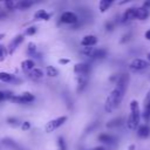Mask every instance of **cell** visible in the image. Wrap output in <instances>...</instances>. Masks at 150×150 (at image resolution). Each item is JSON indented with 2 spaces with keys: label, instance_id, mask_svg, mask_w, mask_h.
<instances>
[{
  "label": "cell",
  "instance_id": "cell-31",
  "mask_svg": "<svg viewBox=\"0 0 150 150\" xmlns=\"http://www.w3.org/2000/svg\"><path fill=\"white\" fill-rule=\"evenodd\" d=\"M104 28H105L107 32H111V30H114V28H115V23H114L112 21H108V22H105Z\"/></svg>",
  "mask_w": 150,
  "mask_h": 150
},
{
  "label": "cell",
  "instance_id": "cell-2",
  "mask_svg": "<svg viewBox=\"0 0 150 150\" xmlns=\"http://www.w3.org/2000/svg\"><path fill=\"white\" fill-rule=\"evenodd\" d=\"M142 114L139 110V105L138 102L136 100H132L130 102V115L127 120V127L130 130H136V128H138L139 125V121H141Z\"/></svg>",
  "mask_w": 150,
  "mask_h": 150
},
{
  "label": "cell",
  "instance_id": "cell-19",
  "mask_svg": "<svg viewBox=\"0 0 150 150\" xmlns=\"http://www.w3.org/2000/svg\"><path fill=\"white\" fill-rule=\"evenodd\" d=\"M49 18H50V14L47 13L46 11H43V9H39L38 12L34 13V19L35 20H49Z\"/></svg>",
  "mask_w": 150,
  "mask_h": 150
},
{
  "label": "cell",
  "instance_id": "cell-11",
  "mask_svg": "<svg viewBox=\"0 0 150 150\" xmlns=\"http://www.w3.org/2000/svg\"><path fill=\"white\" fill-rule=\"evenodd\" d=\"M1 143H2L5 146L9 148L11 150H25L18 142H15L14 139H12V138H9V137H5V138H2Z\"/></svg>",
  "mask_w": 150,
  "mask_h": 150
},
{
  "label": "cell",
  "instance_id": "cell-22",
  "mask_svg": "<svg viewBox=\"0 0 150 150\" xmlns=\"http://www.w3.org/2000/svg\"><path fill=\"white\" fill-rule=\"evenodd\" d=\"M149 15H150V9L144 8V7L138 8V16H137L138 20H146L149 18Z\"/></svg>",
  "mask_w": 150,
  "mask_h": 150
},
{
  "label": "cell",
  "instance_id": "cell-40",
  "mask_svg": "<svg viewBox=\"0 0 150 150\" xmlns=\"http://www.w3.org/2000/svg\"><path fill=\"white\" fill-rule=\"evenodd\" d=\"M4 38H5V34H4V33H0V40L4 39Z\"/></svg>",
  "mask_w": 150,
  "mask_h": 150
},
{
  "label": "cell",
  "instance_id": "cell-7",
  "mask_svg": "<svg viewBox=\"0 0 150 150\" xmlns=\"http://www.w3.org/2000/svg\"><path fill=\"white\" fill-rule=\"evenodd\" d=\"M35 100V96L30 93H23L22 95L18 96L15 95L13 98H12V102L14 103H18V104H27V103H30Z\"/></svg>",
  "mask_w": 150,
  "mask_h": 150
},
{
  "label": "cell",
  "instance_id": "cell-26",
  "mask_svg": "<svg viewBox=\"0 0 150 150\" xmlns=\"http://www.w3.org/2000/svg\"><path fill=\"white\" fill-rule=\"evenodd\" d=\"M46 74H47V76H49V77H55V76H57V74H59V70H57L54 66H47V67H46Z\"/></svg>",
  "mask_w": 150,
  "mask_h": 150
},
{
  "label": "cell",
  "instance_id": "cell-36",
  "mask_svg": "<svg viewBox=\"0 0 150 150\" xmlns=\"http://www.w3.org/2000/svg\"><path fill=\"white\" fill-rule=\"evenodd\" d=\"M5 54H6V49H5V47H4V46H0V57H4Z\"/></svg>",
  "mask_w": 150,
  "mask_h": 150
},
{
  "label": "cell",
  "instance_id": "cell-37",
  "mask_svg": "<svg viewBox=\"0 0 150 150\" xmlns=\"http://www.w3.org/2000/svg\"><path fill=\"white\" fill-rule=\"evenodd\" d=\"M144 36H145V39H146V40H149V41H150V29H148V30L145 32Z\"/></svg>",
  "mask_w": 150,
  "mask_h": 150
},
{
  "label": "cell",
  "instance_id": "cell-15",
  "mask_svg": "<svg viewBox=\"0 0 150 150\" xmlns=\"http://www.w3.org/2000/svg\"><path fill=\"white\" fill-rule=\"evenodd\" d=\"M34 68H35V62L33 60H30V59H27V60H25V61L21 62V69L25 73H29Z\"/></svg>",
  "mask_w": 150,
  "mask_h": 150
},
{
  "label": "cell",
  "instance_id": "cell-42",
  "mask_svg": "<svg viewBox=\"0 0 150 150\" xmlns=\"http://www.w3.org/2000/svg\"><path fill=\"white\" fill-rule=\"evenodd\" d=\"M1 13H2V11H1V6H0V14H1Z\"/></svg>",
  "mask_w": 150,
  "mask_h": 150
},
{
  "label": "cell",
  "instance_id": "cell-21",
  "mask_svg": "<svg viewBox=\"0 0 150 150\" xmlns=\"http://www.w3.org/2000/svg\"><path fill=\"white\" fill-rule=\"evenodd\" d=\"M34 4H35V1H32V0H20V1H18L16 8H19V9H27L30 6H33Z\"/></svg>",
  "mask_w": 150,
  "mask_h": 150
},
{
  "label": "cell",
  "instance_id": "cell-4",
  "mask_svg": "<svg viewBox=\"0 0 150 150\" xmlns=\"http://www.w3.org/2000/svg\"><path fill=\"white\" fill-rule=\"evenodd\" d=\"M80 21L79 16L76 13L74 12H64L62 13V15L60 16V22L62 23H67V25H76Z\"/></svg>",
  "mask_w": 150,
  "mask_h": 150
},
{
  "label": "cell",
  "instance_id": "cell-41",
  "mask_svg": "<svg viewBox=\"0 0 150 150\" xmlns=\"http://www.w3.org/2000/svg\"><path fill=\"white\" fill-rule=\"evenodd\" d=\"M134 149H135V145H130L129 146V150H134Z\"/></svg>",
  "mask_w": 150,
  "mask_h": 150
},
{
  "label": "cell",
  "instance_id": "cell-9",
  "mask_svg": "<svg viewBox=\"0 0 150 150\" xmlns=\"http://www.w3.org/2000/svg\"><path fill=\"white\" fill-rule=\"evenodd\" d=\"M137 16H138V8H136V7H130V8H128V9L123 13L121 21H122V22L131 21V20L137 19Z\"/></svg>",
  "mask_w": 150,
  "mask_h": 150
},
{
  "label": "cell",
  "instance_id": "cell-25",
  "mask_svg": "<svg viewBox=\"0 0 150 150\" xmlns=\"http://www.w3.org/2000/svg\"><path fill=\"white\" fill-rule=\"evenodd\" d=\"M112 5V0H101L98 4V8L101 13H104L110 6Z\"/></svg>",
  "mask_w": 150,
  "mask_h": 150
},
{
  "label": "cell",
  "instance_id": "cell-10",
  "mask_svg": "<svg viewBox=\"0 0 150 150\" xmlns=\"http://www.w3.org/2000/svg\"><path fill=\"white\" fill-rule=\"evenodd\" d=\"M22 41H23V35H21V34H19V35H15V36L12 39V41L9 42L7 52H8L9 54H13V53L15 52V49L19 47V45H20Z\"/></svg>",
  "mask_w": 150,
  "mask_h": 150
},
{
  "label": "cell",
  "instance_id": "cell-33",
  "mask_svg": "<svg viewBox=\"0 0 150 150\" xmlns=\"http://www.w3.org/2000/svg\"><path fill=\"white\" fill-rule=\"evenodd\" d=\"M63 97H64V100L67 98V104H68L69 109H71V100H70V97H69V94L66 93V91H63Z\"/></svg>",
  "mask_w": 150,
  "mask_h": 150
},
{
  "label": "cell",
  "instance_id": "cell-34",
  "mask_svg": "<svg viewBox=\"0 0 150 150\" xmlns=\"http://www.w3.org/2000/svg\"><path fill=\"white\" fill-rule=\"evenodd\" d=\"M29 128H30V123H29L28 121L22 122V124H21V129H22V130H28Z\"/></svg>",
  "mask_w": 150,
  "mask_h": 150
},
{
  "label": "cell",
  "instance_id": "cell-27",
  "mask_svg": "<svg viewBox=\"0 0 150 150\" xmlns=\"http://www.w3.org/2000/svg\"><path fill=\"white\" fill-rule=\"evenodd\" d=\"M27 54L29 56H35L38 54V49H36V46L34 42H29L28 46H27Z\"/></svg>",
  "mask_w": 150,
  "mask_h": 150
},
{
  "label": "cell",
  "instance_id": "cell-3",
  "mask_svg": "<svg viewBox=\"0 0 150 150\" xmlns=\"http://www.w3.org/2000/svg\"><path fill=\"white\" fill-rule=\"evenodd\" d=\"M66 121H67V116H60V117H56V118H54V120L47 122L45 129H46L47 132H52V131L56 130L59 127H61L63 123H66Z\"/></svg>",
  "mask_w": 150,
  "mask_h": 150
},
{
  "label": "cell",
  "instance_id": "cell-12",
  "mask_svg": "<svg viewBox=\"0 0 150 150\" xmlns=\"http://www.w3.org/2000/svg\"><path fill=\"white\" fill-rule=\"evenodd\" d=\"M96 43H97V38L91 34L83 36V39L81 40V46H83V47H93Z\"/></svg>",
  "mask_w": 150,
  "mask_h": 150
},
{
  "label": "cell",
  "instance_id": "cell-38",
  "mask_svg": "<svg viewBox=\"0 0 150 150\" xmlns=\"http://www.w3.org/2000/svg\"><path fill=\"white\" fill-rule=\"evenodd\" d=\"M93 150H105L103 146H96V148H94Z\"/></svg>",
  "mask_w": 150,
  "mask_h": 150
},
{
  "label": "cell",
  "instance_id": "cell-5",
  "mask_svg": "<svg viewBox=\"0 0 150 150\" xmlns=\"http://www.w3.org/2000/svg\"><path fill=\"white\" fill-rule=\"evenodd\" d=\"M90 70H91V66L86 62H80L74 66V73L77 74V76H83V75L88 76Z\"/></svg>",
  "mask_w": 150,
  "mask_h": 150
},
{
  "label": "cell",
  "instance_id": "cell-39",
  "mask_svg": "<svg viewBox=\"0 0 150 150\" xmlns=\"http://www.w3.org/2000/svg\"><path fill=\"white\" fill-rule=\"evenodd\" d=\"M146 61L150 63V53H148V54H146Z\"/></svg>",
  "mask_w": 150,
  "mask_h": 150
},
{
  "label": "cell",
  "instance_id": "cell-20",
  "mask_svg": "<svg viewBox=\"0 0 150 150\" xmlns=\"http://www.w3.org/2000/svg\"><path fill=\"white\" fill-rule=\"evenodd\" d=\"M107 56V50L103 48H95V52L91 56V59L94 60H100V59H104Z\"/></svg>",
  "mask_w": 150,
  "mask_h": 150
},
{
  "label": "cell",
  "instance_id": "cell-28",
  "mask_svg": "<svg viewBox=\"0 0 150 150\" xmlns=\"http://www.w3.org/2000/svg\"><path fill=\"white\" fill-rule=\"evenodd\" d=\"M5 7L9 11H13V9H16V6H18V1H13V0H7L4 2Z\"/></svg>",
  "mask_w": 150,
  "mask_h": 150
},
{
  "label": "cell",
  "instance_id": "cell-35",
  "mask_svg": "<svg viewBox=\"0 0 150 150\" xmlns=\"http://www.w3.org/2000/svg\"><path fill=\"white\" fill-rule=\"evenodd\" d=\"M69 62H70L69 59H60V60H59V63H60V64H67V63H69Z\"/></svg>",
  "mask_w": 150,
  "mask_h": 150
},
{
  "label": "cell",
  "instance_id": "cell-6",
  "mask_svg": "<svg viewBox=\"0 0 150 150\" xmlns=\"http://www.w3.org/2000/svg\"><path fill=\"white\" fill-rule=\"evenodd\" d=\"M150 66V63L146 61V60H143V59H135L130 62L129 64V68L134 71H139V70H143L145 68H148Z\"/></svg>",
  "mask_w": 150,
  "mask_h": 150
},
{
  "label": "cell",
  "instance_id": "cell-8",
  "mask_svg": "<svg viewBox=\"0 0 150 150\" xmlns=\"http://www.w3.org/2000/svg\"><path fill=\"white\" fill-rule=\"evenodd\" d=\"M142 117L145 122L150 121V88L144 97L143 101V111H142Z\"/></svg>",
  "mask_w": 150,
  "mask_h": 150
},
{
  "label": "cell",
  "instance_id": "cell-16",
  "mask_svg": "<svg viewBox=\"0 0 150 150\" xmlns=\"http://www.w3.org/2000/svg\"><path fill=\"white\" fill-rule=\"evenodd\" d=\"M88 84V76L83 75V76H77V91L81 93L86 89Z\"/></svg>",
  "mask_w": 150,
  "mask_h": 150
},
{
  "label": "cell",
  "instance_id": "cell-17",
  "mask_svg": "<svg viewBox=\"0 0 150 150\" xmlns=\"http://www.w3.org/2000/svg\"><path fill=\"white\" fill-rule=\"evenodd\" d=\"M27 74H28V76H29V79H32V80H34V81H38V80H40V79L43 76V71H42L41 68H34L33 70H30V71L27 73Z\"/></svg>",
  "mask_w": 150,
  "mask_h": 150
},
{
  "label": "cell",
  "instance_id": "cell-13",
  "mask_svg": "<svg viewBox=\"0 0 150 150\" xmlns=\"http://www.w3.org/2000/svg\"><path fill=\"white\" fill-rule=\"evenodd\" d=\"M0 81L6 82V83H13V82H20V80L15 79V76L13 74L6 73V71H0Z\"/></svg>",
  "mask_w": 150,
  "mask_h": 150
},
{
  "label": "cell",
  "instance_id": "cell-30",
  "mask_svg": "<svg viewBox=\"0 0 150 150\" xmlns=\"http://www.w3.org/2000/svg\"><path fill=\"white\" fill-rule=\"evenodd\" d=\"M57 146H59V150H67V144L62 136L57 137Z\"/></svg>",
  "mask_w": 150,
  "mask_h": 150
},
{
  "label": "cell",
  "instance_id": "cell-18",
  "mask_svg": "<svg viewBox=\"0 0 150 150\" xmlns=\"http://www.w3.org/2000/svg\"><path fill=\"white\" fill-rule=\"evenodd\" d=\"M137 135H138L139 137H142V138L148 137V136L150 135V128H149V125H148V124H142V125H139V127L137 128Z\"/></svg>",
  "mask_w": 150,
  "mask_h": 150
},
{
  "label": "cell",
  "instance_id": "cell-29",
  "mask_svg": "<svg viewBox=\"0 0 150 150\" xmlns=\"http://www.w3.org/2000/svg\"><path fill=\"white\" fill-rule=\"evenodd\" d=\"M7 123L12 127H19L22 124V122H20V120L18 117H8L7 118Z\"/></svg>",
  "mask_w": 150,
  "mask_h": 150
},
{
  "label": "cell",
  "instance_id": "cell-1",
  "mask_svg": "<svg viewBox=\"0 0 150 150\" xmlns=\"http://www.w3.org/2000/svg\"><path fill=\"white\" fill-rule=\"evenodd\" d=\"M128 82H129L128 74H121L117 76L115 88L110 91V94L108 95V97L105 98V102H104V110L107 112H112L120 105V103L122 102V100L124 97V93L127 90Z\"/></svg>",
  "mask_w": 150,
  "mask_h": 150
},
{
  "label": "cell",
  "instance_id": "cell-14",
  "mask_svg": "<svg viewBox=\"0 0 150 150\" xmlns=\"http://www.w3.org/2000/svg\"><path fill=\"white\" fill-rule=\"evenodd\" d=\"M98 141H101L102 143H105V144H115L117 139L112 135H109V134H100L98 135Z\"/></svg>",
  "mask_w": 150,
  "mask_h": 150
},
{
  "label": "cell",
  "instance_id": "cell-32",
  "mask_svg": "<svg viewBox=\"0 0 150 150\" xmlns=\"http://www.w3.org/2000/svg\"><path fill=\"white\" fill-rule=\"evenodd\" d=\"M35 33H36V27H34V26L28 27V28L26 29V34H27V35H33V34H35Z\"/></svg>",
  "mask_w": 150,
  "mask_h": 150
},
{
  "label": "cell",
  "instance_id": "cell-24",
  "mask_svg": "<svg viewBox=\"0 0 150 150\" xmlns=\"http://www.w3.org/2000/svg\"><path fill=\"white\" fill-rule=\"evenodd\" d=\"M14 93L9 91V90H0V102L2 101H7V100H11L14 97Z\"/></svg>",
  "mask_w": 150,
  "mask_h": 150
},
{
  "label": "cell",
  "instance_id": "cell-23",
  "mask_svg": "<svg viewBox=\"0 0 150 150\" xmlns=\"http://www.w3.org/2000/svg\"><path fill=\"white\" fill-rule=\"evenodd\" d=\"M122 124H123V118L122 117H116V118L110 120L105 125H107V128H116V127H120Z\"/></svg>",
  "mask_w": 150,
  "mask_h": 150
}]
</instances>
